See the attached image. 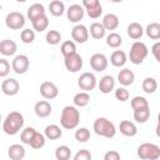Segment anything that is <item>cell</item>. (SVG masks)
<instances>
[{
	"label": "cell",
	"instance_id": "9c48e42d",
	"mask_svg": "<svg viewBox=\"0 0 160 160\" xmlns=\"http://www.w3.org/2000/svg\"><path fill=\"white\" fill-rule=\"evenodd\" d=\"M64 64H65V68L69 72H78L82 69V58L76 52V54H72L70 56H66L64 58Z\"/></svg>",
	"mask_w": 160,
	"mask_h": 160
},
{
	"label": "cell",
	"instance_id": "44dd1931",
	"mask_svg": "<svg viewBox=\"0 0 160 160\" xmlns=\"http://www.w3.org/2000/svg\"><path fill=\"white\" fill-rule=\"evenodd\" d=\"M25 148L21 144H12L8 149V155L11 160H22L25 158Z\"/></svg>",
	"mask_w": 160,
	"mask_h": 160
},
{
	"label": "cell",
	"instance_id": "ba28073f",
	"mask_svg": "<svg viewBox=\"0 0 160 160\" xmlns=\"http://www.w3.org/2000/svg\"><path fill=\"white\" fill-rule=\"evenodd\" d=\"M96 84H98L96 76H95L92 72H89V71L82 72V74L79 76V79H78V85H79V88H80L81 90H84L85 92L94 90L95 86H96Z\"/></svg>",
	"mask_w": 160,
	"mask_h": 160
},
{
	"label": "cell",
	"instance_id": "30bf717a",
	"mask_svg": "<svg viewBox=\"0 0 160 160\" xmlns=\"http://www.w3.org/2000/svg\"><path fill=\"white\" fill-rule=\"evenodd\" d=\"M89 29L82 25V24H76L72 29H71V38H72V41L74 42H78V44H84L88 41L89 39Z\"/></svg>",
	"mask_w": 160,
	"mask_h": 160
},
{
	"label": "cell",
	"instance_id": "277c9868",
	"mask_svg": "<svg viewBox=\"0 0 160 160\" xmlns=\"http://www.w3.org/2000/svg\"><path fill=\"white\" fill-rule=\"evenodd\" d=\"M148 54H149V49L146 44H144L142 41H135L130 48L129 59L134 65H140L146 59Z\"/></svg>",
	"mask_w": 160,
	"mask_h": 160
},
{
	"label": "cell",
	"instance_id": "f1b7e54d",
	"mask_svg": "<svg viewBox=\"0 0 160 160\" xmlns=\"http://www.w3.org/2000/svg\"><path fill=\"white\" fill-rule=\"evenodd\" d=\"M150 118V108H142L134 110V120L139 124H144Z\"/></svg>",
	"mask_w": 160,
	"mask_h": 160
},
{
	"label": "cell",
	"instance_id": "7a4b0ae2",
	"mask_svg": "<svg viewBox=\"0 0 160 160\" xmlns=\"http://www.w3.org/2000/svg\"><path fill=\"white\" fill-rule=\"evenodd\" d=\"M24 116L19 111H11L2 122V130L6 135H16L24 126Z\"/></svg>",
	"mask_w": 160,
	"mask_h": 160
},
{
	"label": "cell",
	"instance_id": "836d02e7",
	"mask_svg": "<svg viewBox=\"0 0 160 160\" xmlns=\"http://www.w3.org/2000/svg\"><path fill=\"white\" fill-rule=\"evenodd\" d=\"M35 134H36V130L34 128H31V126H28V128L22 129L21 130V134H20L21 142L22 144H26V145H30V142H31L32 138L35 136Z\"/></svg>",
	"mask_w": 160,
	"mask_h": 160
},
{
	"label": "cell",
	"instance_id": "9a60e30c",
	"mask_svg": "<svg viewBox=\"0 0 160 160\" xmlns=\"http://www.w3.org/2000/svg\"><path fill=\"white\" fill-rule=\"evenodd\" d=\"M118 81L122 86H130L135 81V74L132 72V70H130L128 68H124L118 74Z\"/></svg>",
	"mask_w": 160,
	"mask_h": 160
},
{
	"label": "cell",
	"instance_id": "1f68e13d",
	"mask_svg": "<svg viewBox=\"0 0 160 160\" xmlns=\"http://www.w3.org/2000/svg\"><path fill=\"white\" fill-rule=\"evenodd\" d=\"M122 44V38L120 34L118 32H110L108 36H106V45L109 48H112V49H118L120 45Z\"/></svg>",
	"mask_w": 160,
	"mask_h": 160
},
{
	"label": "cell",
	"instance_id": "681fc988",
	"mask_svg": "<svg viewBox=\"0 0 160 160\" xmlns=\"http://www.w3.org/2000/svg\"><path fill=\"white\" fill-rule=\"evenodd\" d=\"M155 132H156V136L160 138V124L156 125V128H155Z\"/></svg>",
	"mask_w": 160,
	"mask_h": 160
},
{
	"label": "cell",
	"instance_id": "7bdbcfd3",
	"mask_svg": "<svg viewBox=\"0 0 160 160\" xmlns=\"http://www.w3.org/2000/svg\"><path fill=\"white\" fill-rule=\"evenodd\" d=\"M91 152L88 149H80L75 155L72 160H91Z\"/></svg>",
	"mask_w": 160,
	"mask_h": 160
},
{
	"label": "cell",
	"instance_id": "4316f807",
	"mask_svg": "<svg viewBox=\"0 0 160 160\" xmlns=\"http://www.w3.org/2000/svg\"><path fill=\"white\" fill-rule=\"evenodd\" d=\"M72 101H74V105L76 108H84L90 102V95H89V92L80 91V92L74 95Z\"/></svg>",
	"mask_w": 160,
	"mask_h": 160
},
{
	"label": "cell",
	"instance_id": "e0dca14e",
	"mask_svg": "<svg viewBox=\"0 0 160 160\" xmlns=\"http://www.w3.org/2000/svg\"><path fill=\"white\" fill-rule=\"evenodd\" d=\"M99 90L102 94H109L115 89V79L111 75H104L99 81Z\"/></svg>",
	"mask_w": 160,
	"mask_h": 160
},
{
	"label": "cell",
	"instance_id": "4fadbf2b",
	"mask_svg": "<svg viewBox=\"0 0 160 160\" xmlns=\"http://www.w3.org/2000/svg\"><path fill=\"white\" fill-rule=\"evenodd\" d=\"M84 14H85L84 6L79 5V4H72L66 10V16H68L69 21H71V22H79L80 20H82Z\"/></svg>",
	"mask_w": 160,
	"mask_h": 160
},
{
	"label": "cell",
	"instance_id": "d6986e66",
	"mask_svg": "<svg viewBox=\"0 0 160 160\" xmlns=\"http://www.w3.org/2000/svg\"><path fill=\"white\" fill-rule=\"evenodd\" d=\"M42 15H46V14H45V8H44L42 4L35 2V4H32V5L29 6V9H28V18H29V20H30L31 22H32L34 20L41 18Z\"/></svg>",
	"mask_w": 160,
	"mask_h": 160
},
{
	"label": "cell",
	"instance_id": "f546056e",
	"mask_svg": "<svg viewBox=\"0 0 160 160\" xmlns=\"http://www.w3.org/2000/svg\"><path fill=\"white\" fill-rule=\"evenodd\" d=\"M141 88H142L144 92H146V94H154L158 90V81L154 78H150V76L149 78H145L142 80Z\"/></svg>",
	"mask_w": 160,
	"mask_h": 160
},
{
	"label": "cell",
	"instance_id": "d6a6232c",
	"mask_svg": "<svg viewBox=\"0 0 160 160\" xmlns=\"http://www.w3.org/2000/svg\"><path fill=\"white\" fill-rule=\"evenodd\" d=\"M60 51H61V54H62L64 58L70 56L72 54H76V45H75V42L72 40H66V41H64L61 44Z\"/></svg>",
	"mask_w": 160,
	"mask_h": 160
},
{
	"label": "cell",
	"instance_id": "7c38bea8",
	"mask_svg": "<svg viewBox=\"0 0 160 160\" xmlns=\"http://www.w3.org/2000/svg\"><path fill=\"white\" fill-rule=\"evenodd\" d=\"M40 94L46 100H52L59 95V89L52 81H44L40 85Z\"/></svg>",
	"mask_w": 160,
	"mask_h": 160
},
{
	"label": "cell",
	"instance_id": "5bb4252c",
	"mask_svg": "<svg viewBox=\"0 0 160 160\" xmlns=\"http://www.w3.org/2000/svg\"><path fill=\"white\" fill-rule=\"evenodd\" d=\"M108 58L101 54V52H96V54H92L91 58H90V66L92 68V70L100 72V71H104L106 68H108Z\"/></svg>",
	"mask_w": 160,
	"mask_h": 160
},
{
	"label": "cell",
	"instance_id": "f6af8a7d",
	"mask_svg": "<svg viewBox=\"0 0 160 160\" xmlns=\"http://www.w3.org/2000/svg\"><path fill=\"white\" fill-rule=\"evenodd\" d=\"M10 72V64L6 59H0V78H6Z\"/></svg>",
	"mask_w": 160,
	"mask_h": 160
},
{
	"label": "cell",
	"instance_id": "bcb514c9",
	"mask_svg": "<svg viewBox=\"0 0 160 160\" xmlns=\"http://www.w3.org/2000/svg\"><path fill=\"white\" fill-rule=\"evenodd\" d=\"M104 160H121L120 154L116 150H109L104 155Z\"/></svg>",
	"mask_w": 160,
	"mask_h": 160
},
{
	"label": "cell",
	"instance_id": "8d00e7d4",
	"mask_svg": "<svg viewBox=\"0 0 160 160\" xmlns=\"http://www.w3.org/2000/svg\"><path fill=\"white\" fill-rule=\"evenodd\" d=\"M45 40L50 45H58L61 41V34L58 30H49L45 35Z\"/></svg>",
	"mask_w": 160,
	"mask_h": 160
},
{
	"label": "cell",
	"instance_id": "8992f818",
	"mask_svg": "<svg viewBox=\"0 0 160 160\" xmlns=\"http://www.w3.org/2000/svg\"><path fill=\"white\" fill-rule=\"evenodd\" d=\"M5 25L11 30H20L25 25V16L19 11H11L5 18Z\"/></svg>",
	"mask_w": 160,
	"mask_h": 160
},
{
	"label": "cell",
	"instance_id": "ffe728a7",
	"mask_svg": "<svg viewBox=\"0 0 160 160\" xmlns=\"http://www.w3.org/2000/svg\"><path fill=\"white\" fill-rule=\"evenodd\" d=\"M119 130L124 136H129V138H132L138 134L136 125L130 120H122L119 125Z\"/></svg>",
	"mask_w": 160,
	"mask_h": 160
},
{
	"label": "cell",
	"instance_id": "cb8c5ba5",
	"mask_svg": "<svg viewBox=\"0 0 160 160\" xmlns=\"http://www.w3.org/2000/svg\"><path fill=\"white\" fill-rule=\"evenodd\" d=\"M119 24H120V21H119L118 15H115L112 12H109V14L104 15V18H102V25L106 30H116L119 28Z\"/></svg>",
	"mask_w": 160,
	"mask_h": 160
},
{
	"label": "cell",
	"instance_id": "c3c4849f",
	"mask_svg": "<svg viewBox=\"0 0 160 160\" xmlns=\"http://www.w3.org/2000/svg\"><path fill=\"white\" fill-rule=\"evenodd\" d=\"M99 4H100L99 0H84V1H82V6H84L85 10L91 9V8H95V6H98Z\"/></svg>",
	"mask_w": 160,
	"mask_h": 160
},
{
	"label": "cell",
	"instance_id": "60d3db41",
	"mask_svg": "<svg viewBox=\"0 0 160 160\" xmlns=\"http://www.w3.org/2000/svg\"><path fill=\"white\" fill-rule=\"evenodd\" d=\"M20 39L24 44H31L35 40V31L31 29H24L20 34Z\"/></svg>",
	"mask_w": 160,
	"mask_h": 160
},
{
	"label": "cell",
	"instance_id": "e575fe53",
	"mask_svg": "<svg viewBox=\"0 0 160 160\" xmlns=\"http://www.w3.org/2000/svg\"><path fill=\"white\" fill-rule=\"evenodd\" d=\"M55 158L56 160H70L71 158V150L66 145H60L55 150Z\"/></svg>",
	"mask_w": 160,
	"mask_h": 160
},
{
	"label": "cell",
	"instance_id": "3957f363",
	"mask_svg": "<svg viewBox=\"0 0 160 160\" xmlns=\"http://www.w3.org/2000/svg\"><path fill=\"white\" fill-rule=\"evenodd\" d=\"M92 130L96 135L111 139L116 134V128L112 121H110L106 118H98L92 124Z\"/></svg>",
	"mask_w": 160,
	"mask_h": 160
},
{
	"label": "cell",
	"instance_id": "2e32d148",
	"mask_svg": "<svg viewBox=\"0 0 160 160\" xmlns=\"http://www.w3.org/2000/svg\"><path fill=\"white\" fill-rule=\"evenodd\" d=\"M34 111L36 114V116L39 118H48L51 111H52V108H51V104L46 100H40L35 104L34 106Z\"/></svg>",
	"mask_w": 160,
	"mask_h": 160
},
{
	"label": "cell",
	"instance_id": "d4e9b609",
	"mask_svg": "<svg viewBox=\"0 0 160 160\" xmlns=\"http://www.w3.org/2000/svg\"><path fill=\"white\" fill-rule=\"evenodd\" d=\"M89 32L91 35V38L96 39V40H100L105 36L106 34V29L104 28L102 22H92L90 25V29H89Z\"/></svg>",
	"mask_w": 160,
	"mask_h": 160
},
{
	"label": "cell",
	"instance_id": "f35d334b",
	"mask_svg": "<svg viewBox=\"0 0 160 160\" xmlns=\"http://www.w3.org/2000/svg\"><path fill=\"white\" fill-rule=\"evenodd\" d=\"M45 139H46V138H45L44 134L36 131L35 136L32 138V140H31V142H30V146H31L32 149H35V150H39V149L44 148V145H45Z\"/></svg>",
	"mask_w": 160,
	"mask_h": 160
},
{
	"label": "cell",
	"instance_id": "ee69618b",
	"mask_svg": "<svg viewBox=\"0 0 160 160\" xmlns=\"http://www.w3.org/2000/svg\"><path fill=\"white\" fill-rule=\"evenodd\" d=\"M86 12H88L89 18H91V19H98V18H100V16L102 15V6H101V4H99V5L95 6V8L88 9Z\"/></svg>",
	"mask_w": 160,
	"mask_h": 160
},
{
	"label": "cell",
	"instance_id": "603a6c76",
	"mask_svg": "<svg viewBox=\"0 0 160 160\" xmlns=\"http://www.w3.org/2000/svg\"><path fill=\"white\" fill-rule=\"evenodd\" d=\"M44 135L46 139L49 140H58L62 136V130L60 126H58L56 124H50L45 128L44 130Z\"/></svg>",
	"mask_w": 160,
	"mask_h": 160
},
{
	"label": "cell",
	"instance_id": "484cf974",
	"mask_svg": "<svg viewBox=\"0 0 160 160\" xmlns=\"http://www.w3.org/2000/svg\"><path fill=\"white\" fill-rule=\"evenodd\" d=\"M128 35L131 39L138 40V39H140L144 35V29H142V26L139 22H131L128 26Z\"/></svg>",
	"mask_w": 160,
	"mask_h": 160
},
{
	"label": "cell",
	"instance_id": "74e56055",
	"mask_svg": "<svg viewBox=\"0 0 160 160\" xmlns=\"http://www.w3.org/2000/svg\"><path fill=\"white\" fill-rule=\"evenodd\" d=\"M131 109L136 110V109H142V108H149V101L146 100V98L144 96H134L130 101Z\"/></svg>",
	"mask_w": 160,
	"mask_h": 160
},
{
	"label": "cell",
	"instance_id": "8fae6325",
	"mask_svg": "<svg viewBox=\"0 0 160 160\" xmlns=\"http://www.w3.org/2000/svg\"><path fill=\"white\" fill-rule=\"evenodd\" d=\"M20 90V84L16 79L14 78H8L5 80H2L1 82V91L4 95H8V96H14L19 92Z\"/></svg>",
	"mask_w": 160,
	"mask_h": 160
},
{
	"label": "cell",
	"instance_id": "f907efd6",
	"mask_svg": "<svg viewBox=\"0 0 160 160\" xmlns=\"http://www.w3.org/2000/svg\"><path fill=\"white\" fill-rule=\"evenodd\" d=\"M158 124H160V112L158 114Z\"/></svg>",
	"mask_w": 160,
	"mask_h": 160
},
{
	"label": "cell",
	"instance_id": "ab89813d",
	"mask_svg": "<svg viewBox=\"0 0 160 160\" xmlns=\"http://www.w3.org/2000/svg\"><path fill=\"white\" fill-rule=\"evenodd\" d=\"M90 139V130L86 128H79L75 131V140L79 142H86Z\"/></svg>",
	"mask_w": 160,
	"mask_h": 160
},
{
	"label": "cell",
	"instance_id": "5b68a950",
	"mask_svg": "<svg viewBox=\"0 0 160 160\" xmlns=\"http://www.w3.org/2000/svg\"><path fill=\"white\" fill-rule=\"evenodd\" d=\"M136 154L141 160H158L160 158V146L152 142H142L139 145Z\"/></svg>",
	"mask_w": 160,
	"mask_h": 160
},
{
	"label": "cell",
	"instance_id": "6da1fadb",
	"mask_svg": "<svg viewBox=\"0 0 160 160\" xmlns=\"http://www.w3.org/2000/svg\"><path fill=\"white\" fill-rule=\"evenodd\" d=\"M80 122V111L75 105H68L62 109L60 116V124L66 130L76 129Z\"/></svg>",
	"mask_w": 160,
	"mask_h": 160
},
{
	"label": "cell",
	"instance_id": "ac0fdd59",
	"mask_svg": "<svg viewBox=\"0 0 160 160\" xmlns=\"http://www.w3.org/2000/svg\"><path fill=\"white\" fill-rule=\"evenodd\" d=\"M18 50V45L14 40L10 39H4L0 42V52L4 56H12Z\"/></svg>",
	"mask_w": 160,
	"mask_h": 160
},
{
	"label": "cell",
	"instance_id": "52a82bcc",
	"mask_svg": "<svg viewBox=\"0 0 160 160\" xmlns=\"http://www.w3.org/2000/svg\"><path fill=\"white\" fill-rule=\"evenodd\" d=\"M30 68V60L26 55L24 54H20V55H16L12 61H11V69L14 70L15 74L18 75H22L25 74Z\"/></svg>",
	"mask_w": 160,
	"mask_h": 160
},
{
	"label": "cell",
	"instance_id": "7402d4cb",
	"mask_svg": "<svg viewBox=\"0 0 160 160\" xmlns=\"http://www.w3.org/2000/svg\"><path fill=\"white\" fill-rule=\"evenodd\" d=\"M128 61V56L125 54V51L122 50H115L112 51L111 56H110V62L112 66L115 68H122Z\"/></svg>",
	"mask_w": 160,
	"mask_h": 160
},
{
	"label": "cell",
	"instance_id": "4dcf8cb0",
	"mask_svg": "<svg viewBox=\"0 0 160 160\" xmlns=\"http://www.w3.org/2000/svg\"><path fill=\"white\" fill-rule=\"evenodd\" d=\"M145 32H146L148 38H150L152 40H160V24L159 22H150L146 26Z\"/></svg>",
	"mask_w": 160,
	"mask_h": 160
},
{
	"label": "cell",
	"instance_id": "d590c367",
	"mask_svg": "<svg viewBox=\"0 0 160 160\" xmlns=\"http://www.w3.org/2000/svg\"><path fill=\"white\" fill-rule=\"evenodd\" d=\"M31 24H32V29H34L35 31L41 32V31H45V30L48 29V26H49V19H48L46 15H42L41 18L34 20Z\"/></svg>",
	"mask_w": 160,
	"mask_h": 160
},
{
	"label": "cell",
	"instance_id": "7dc6e473",
	"mask_svg": "<svg viewBox=\"0 0 160 160\" xmlns=\"http://www.w3.org/2000/svg\"><path fill=\"white\" fill-rule=\"evenodd\" d=\"M151 54L155 58V60L158 62H160V41H156L152 46H151Z\"/></svg>",
	"mask_w": 160,
	"mask_h": 160
},
{
	"label": "cell",
	"instance_id": "83f0119b",
	"mask_svg": "<svg viewBox=\"0 0 160 160\" xmlns=\"http://www.w3.org/2000/svg\"><path fill=\"white\" fill-rule=\"evenodd\" d=\"M49 11L52 16H61L65 12V5L60 0H54L49 4Z\"/></svg>",
	"mask_w": 160,
	"mask_h": 160
},
{
	"label": "cell",
	"instance_id": "b9f144b4",
	"mask_svg": "<svg viewBox=\"0 0 160 160\" xmlns=\"http://www.w3.org/2000/svg\"><path fill=\"white\" fill-rule=\"evenodd\" d=\"M115 98H116L119 101L124 102V101H128V100H129L130 94H129V91L122 86V88H118V89L115 90Z\"/></svg>",
	"mask_w": 160,
	"mask_h": 160
}]
</instances>
